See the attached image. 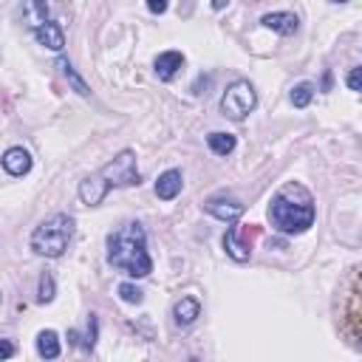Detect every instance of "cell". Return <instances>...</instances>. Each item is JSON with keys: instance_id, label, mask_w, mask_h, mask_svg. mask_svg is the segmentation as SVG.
<instances>
[{"instance_id": "5bb4252c", "label": "cell", "mask_w": 362, "mask_h": 362, "mask_svg": "<svg viewBox=\"0 0 362 362\" xmlns=\"http://www.w3.org/2000/svg\"><path fill=\"white\" fill-rule=\"evenodd\" d=\"M37 354L45 356V359H57L59 356V337H57V331L45 328V331L37 334Z\"/></svg>"}, {"instance_id": "2e32d148", "label": "cell", "mask_w": 362, "mask_h": 362, "mask_svg": "<svg viewBox=\"0 0 362 362\" xmlns=\"http://www.w3.org/2000/svg\"><path fill=\"white\" fill-rule=\"evenodd\" d=\"M57 68L62 71V76L68 79V85H71V88H74V90H76L79 96H90V88L85 85V79H82V76L76 74V68H74V65H71L68 59H57Z\"/></svg>"}, {"instance_id": "484cf974", "label": "cell", "mask_w": 362, "mask_h": 362, "mask_svg": "<svg viewBox=\"0 0 362 362\" xmlns=\"http://www.w3.org/2000/svg\"><path fill=\"white\" fill-rule=\"evenodd\" d=\"M331 3H348V0H331Z\"/></svg>"}, {"instance_id": "52a82bcc", "label": "cell", "mask_w": 362, "mask_h": 362, "mask_svg": "<svg viewBox=\"0 0 362 362\" xmlns=\"http://www.w3.org/2000/svg\"><path fill=\"white\" fill-rule=\"evenodd\" d=\"M34 37L40 45H45L48 51H62L65 48V31L57 20H45L42 25L34 28Z\"/></svg>"}, {"instance_id": "8992f818", "label": "cell", "mask_w": 362, "mask_h": 362, "mask_svg": "<svg viewBox=\"0 0 362 362\" xmlns=\"http://www.w3.org/2000/svg\"><path fill=\"white\" fill-rule=\"evenodd\" d=\"M204 206H206L209 215H215L218 221H226V223H232V221H238V218L243 215V204L235 201V198H221V195H215V198H209Z\"/></svg>"}, {"instance_id": "277c9868", "label": "cell", "mask_w": 362, "mask_h": 362, "mask_svg": "<svg viewBox=\"0 0 362 362\" xmlns=\"http://www.w3.org/2000/svg\"><path fill=\"white\" fill-rule=\"evenodd\" d=\"M74 238V218L65 212H54L45 221H40L31 232V249L40 257H59Z\"/></svg>"}, {"instance_id": "ffe728a7", "label": "cell", "mask_w": 362, "mask_h": 362, "mask_svg": "<svg viewBox=\"0 0 362 362\" xmlns=\"http://www.w3.org/2000/svg\"><path fill=\"white\" fill-rule=\"evenodd\" d=\"M119 297H122L124 303H136V305H139V303L144 300V291H141L139 286H133V283H122V286H119Z\"/></svg>"}, {"instance_id": "7a4b0ae2", "label": "cell", "mask_w": 362, "mask_h": 362, "mask_svg": "<svg viewBox=\"0 0 362 362\" xmlns=\"http://www.w3.org/2000/svg\"><path fill=\"white\" fill-rule=\"evenodd\" d=\"M107 263L127 277H147L153 272V260L147 255L144 226L130 221L122 229L107 235Z\"/></svg>"}, {"instance_id": "cb8c5ba5", "label": "cell", "mask_w": 362, "mask_h": 362, "mask_svg": "<svg viewBox=\"0 0 362 362\" xmlns=\"http://www.w3.org/2000/svg\"><path fill=\"white\" fill-rule=\"evenodd\" d=\"M348 88H351V90H359V68H351V74H348Z\"/></svg>"}, {"instance_id": "8fae6325", "label": "cell", "mask_w": 362, "mask_h": 362, "mask_svg": "<svg viewBox=\"0 0 362 362\" xmlns=\"http://www.w3.org/2000/svg\"><path fill=\"white\" fill-rule=\"evenodd\" d=\"M198 317H201V303H198V297H181V300L173 305V322L181 325V328L192 325Z\"/></svg>"}, {"instance_id": "7c38bea8", "label": "cell", "mask_w": 362, "mask_h": 362, "mask_svg": "<svg viewBox=\"0 0 362 362\" xmlns=\"http://www.w3.org/2000/svg\"><path fill=\"white\" fill-rule=\"evenodd\" d=\"M223 249H226V255H229L232 260L243 263V260H249V255H252V240H240V238H238V226H229L226 235H223Z\"/></svg>"}, {"instance_id": "7402d4cb", "label": "cell", "mask_w": 362, "mask_h": 362, "mask_svg": "<svg viewBox=\"0 0 362 362\" xmlns=\"http://www.w3.org/2000/svg\"><path fill=\"white\" fill-rule=\"evenodd\" d=\"M167 6H170V0H147V8H150L153 14H164Z\"/></svg>"}, {"instance_id": "9c48e42d", "label": "cell", "mask_w": 362, "mask_h": 362, "mask_svg": "<svg viewBox=\"0 0 362 362\" xmlns=\"http://www.w3.org/2000/svg\"><path fill=\"white\" fill-rule=\"evenodd\" d=\"M3 170H6L8 175H14V178L25 175V173L31 170V156H28V150H23V147H8V150L3 153Z\"/></svg>"}, {"instance_id": "44dd1931", "label": "cell", "mask_w": 362, "mask_h": 362, "mask_svg": "<svg viewBox=\"0 0 362 362\" xmlns=\"http://www.w3.org/2000/svg\"><path fill=\"white\" fill-rule=\"evenodd\" d=\"M96 334H99V320H96V314H88V334H85V339H82V348H85V351H93Z\"/></svg>"}, {"instance_id": "30bf717a", "label": "cell", "mask_w": 362, "mask_h": 362, "mask_svg": "<svg viewBox=\"0 0 362 362\" xmlns=\"http://www.w3.org/2000/svg\"><path fill=\"white\" fill-rule=\"evenodd\" d=\"M181 68H184V54L181 51H164V54L156 57V76L161 82H170Z\"/></svg>"}, {"instance_id": "ac0fdd59", "label": "cell", "mask_w": 362, "mask_h": 362, "mask_svg": "<svg viewBox=\"0 0 362 362\" xmlns=\"http://www.w3.org/2000/svg\"><path fill=\"white\" fill-rule=\"evenodd\" d=\"M311 96H314V85L311 82H297L291 88V105L294 107H305L311 102Z\"/></svg>"}, {"instance_id": "ba28073f", "label": "cell", "mask_w": 362, "mask_h": 362, "mask_svg": "<svg viewBox=\"0 0 362 362\" xmlns=\"http://www.w3.org/2000/svg\"><path fill=\"white\" fill-rule=\"evenodd\" d=\"M260 23H263L266 28L283 34V37H291V34H297V28H300L297 14H291V11H269V14L260 17Z\"/></svg>"}, {"instance_id": "603a6c76", "label": "cell", "mask_w": 362, "mask_h": 362, "mask_svg": "<svg viewBox=\"0 0 362 362\" xmlns=\"http://www.w3.org/2000/svg\"><path fill=\"white\" fill-rule=\"evenodd\" d=\"M8 356H14V345L8 339H0V359H8Z\"/></svg>"}, {"instance_id": "d6986e66", "label": "cell", "mask_w": 362, "mask_h": 362, "mask_svg": "<svg viewBox=\"0 0 362 362\" xmlns=\"http://www.w3.org/2000/svg\"><path fill=\"white\" fill-rule=\"evenodd\" d=\"M54 291H57V286H54V274H51V272H42V277H40V288H37V303H51V300H54Z\"/></svg>"}, {"instance_id": "6da1fadb", "label": "cell", "mask_w": 362, "mask_h": 362, "mask_svg": "<svg viewBox=\"0 0 362 362\" xmlns=\"http://www.w3.org/2000/svg\"><path fill=\"white\" fill-rule=\"evenodd\" d=\"M269 221L283 235H300L314 223V198L300 181H286L269 204Z\"/></svg>"}, {"instance_id": "d4e9b609", "label": "cell", "mask_w": 362, "mask_h": 362, "mask_svg": "<svg viewBox=\"0 0 362 362\" xmlns=\"http://www.w3.org/2000/svg\"><path fill=\"white\" fill-rule=\"evenodd\" d=\"M226 6H229V0H212V8H218V11L226 8Z\"/></svg>"}, {"instance_id": "4fadbf2b", "label": "cell", "mask_w": 362, "mask_h": 362, "mask_svg": "<svg viewBox=\"0 0 362 362\" xmlns=\"http://www.w3.org/2000/svg\"><path fill=\"white\" fill-rule=\"evenodd\" d=\"M181 184H184L181 170H167V173H161L158 181H156V195H158L161 201H173V198L181 192Z\"/></svg>"}, {"instance_id": "3957f363", "label": "cell", "mask_w": 362, "mask_h": 362, "mask_svg": "<svg viewBox=\"0 0 362 362\" xmlns=\"http://www.w3.org/2000/svg\"><path fill=\"white\" fill-rule=\"evenodd\" d=\"M141 181L139 167H136V153L133 150H122L116 153L102 170L85 175L79 181V201L88 206H96L105 201L110 187H136Z\"/></svg>"}, {"instance_id": "e0dca14e", "label": "cell", "mask_w": 362, "mask_h": 362, "mask_svg": "<svg viewBox=\"0 0 362 362\" xmlns=\"http://www.w3.org/2000/svg\"><path fill=\"white\" fill-rule=\"evenodd\" d=\"M206 144H209V150L215 153V156H229L232 150H235V136L232 133H221V130H215V133H209L206 136Z\"/></svg>"}, {"instance_id": "9a60e30c", "label": "cell", "mask_w": 362, "mask_h": 362, "mask_svg": "<svg viewBox=\"0 0 362 362\" xmlns=\"http://www.w3.org/2000/svg\"><path fill=\"white\" fill-rule=\"evenodd\" d=\"M23 17L28 20L31 28L42 25V23L48 20V6H45V0H25V3H23Z\"/></svg>"}, {"instance_id": "5b68a950", "label": "cell", "mask_w": 362, "mask_h": 362, "mask_svg": "<svg viewBox=\"0 0 362 362\" xmlns=\"http://www.w3.org/2000/svg\"><path fill=\"white\" fill-rule=\"evenodd\" d=\"M255 105H257V93L246 79L232 82L221 96V113L232 122H243L255 110Z\"/></svg>"}]
</instances>
